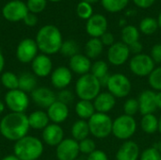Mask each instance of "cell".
I'll return each mask as SVG.
<instances>
[{"instance_id":"27","label":"cell","mask_w":161,"mask_h":160,"mask_svg":"<svg viewBox=\"0 0 161 160\" xmlns=\"http://www.w3.org/2000/svg\"><path fill=\"white\" fill-rule=\"evenodd\" d=\"M140 125H141V129L145 134H148V135L155 134L158 131V128H159L158 118L155 114L142 115Z\"/></svg>"},{"instance_id":"30","label":"cell","mask_w":161,"mask_h":160,"mask_svg":"<svg viewBox=\"0 0 161 160\" xmlns=\"http://www.w3.org/2000/svg\"><path fill=\"white\" fill-rule=\"evenodd\" d=\"M121 39L124 43L130 45L140 41V30L138 27L132 25H125L121 31Z\"/></svg>"},{"instance_id":"26","label":"cell","mask_w":161,"mask_h":160,"mask_svg":"<svg viewBox=\"0 0 161 160\" xmlns=\"http://www.w3.org/2000/svg\"><path fill=\"white\" fill-rule=\"evenodd\" d=\"M71 135L72 138L76 141H80L84 139L89 138L91 133H90L88 121L80 120V119L75 121L71 127Z\"/></svg>"},{"instance_id":"33","label":"cell","mask_w":161,"mask_h":160,"mask_svg":"<svg viewBox=\"0 0 161 160\" xmlns=\"http://www.w3.org/2000/svg\"><path fill=\"white\" fill-rule=\"evenodd\" d=\"M90 73L99 80V79L103 78L104 76L109 74L108 63L103 59H97L92 64Z\"/></svg>"},{"instance_id":"1","label":"cell","mask_w":161,"mask_h":160,"mask_svg":"<svg viewBox=\"0 0 161 160\" xmlns=\"http://www.w3.org/2000/svg\"><path fill=\"white\" fill-rule=\"evenodd\" d=\"M29 129L28 118L25 113L10 112L0 121V133L9 141L16 142L27 136Z\"/></svg>"},{"instance_id":"7","label":"cell","mask_w":161,"mask_h":160,"mask_svg":"<svg viewBox=\"0 0 161 160\" xmlns=\"http://www.w3.org/2000/svg\"><path fill=\"white\" fill-rule=\"evenodd\" d=\"M108 91L110 92L116 99L127 97L132 91V83L128 76L122 73L110 74L107 85Z\"/></svg>"},{"instance_id":"4","label":"cell","mask_w":161,"mask_h":160,"mask_svg":"<svg viewBox=\"0 0 161 160\" xmlns=\"http://www.w3.org/2000/svg\"><path fill=\"white\" fill-rule=\"evenodd\" d=\"M101 84L99 80L91 73L78 77L75 85V94L79 100L93 101L101 92Z\"/></svg>"},{"instance_id":"31","label":"cell","mask_w":161,"mask_h":160,"mask_svg":"<svg viewBox=\"0 0 161 160\" xmlns=\"http://www.w3.org/2000/svg\"><path fill=\"white\" fill-rule=\"evenodd\" d=\"M0 80H1L2 86L8 91L16 90L19 87V75H17L16 74L12 72L8 71L5 73H2L0 76Z\"/></svg>"},{"instance_id":"53","label":"cell","mask_w":161,"mask_h":160,"mask_svg":"<svg viewBox=\"0 0 161 160\" xmlns=\"http://www.w3.org/2000/svg\"><path fill=\"white\" fill-rule=\"evenodd\" d=\"M154 146H155V147H156V148H157V149H158V151L161 153V139L158 141V142H157V143H156V145H154Z\"/></svg>"},{"instance_id":"43","label":"cell","mask_w":161,"mask_h":160,"mask_svg":"<svg viewBox=\"0 0 161 160\" xmlns=\"http://www.w3.org/2000/svg\"><path fill=\"white\" fill-rule=\"evenodd\" d=\"M150 57L156 64L161 63V43H157L153 45L150 51Z\"/></svg>"},{"instance_id":"42","label":"cell","mask_w":161,"mask_h":160,"mask_svg":"<svg viewBox=\"0 0 161 160\" xmlns=\"http://www.w3.org/2000/svg\"><path fill=\"white\" fill-rule=\"evenodd\" d=\"M75 93L69 90V89H64V90H60L58 91V94H57V100L69 106L70 104H72L75 100Z\"/></svg>"},{"instance_id":"21","label":"cell","mask_w":161,"mask_h":160,"mask_svg":"<svg viewBox=\"0 0 161 160\" xmlns=\"http://www.w3.org/2000/svg\"><path fill=\"white\" fill-rule=\"evenodd\" d=\"M92 59H90L85 54H76L69 59V69L73 74H76L79 76L89 74L92 68Z\"/></svg>"},{"instance_id":"34","label":"cell","mask_w":161,"mask_h":160,"mask_svg":"<svg viewBox=\"0 0 161 160\" xmlns=\"http://www.w3.org/2000/svg\"><path fill=\"white\" fill-rule=\"evenodd\" d=\"M129 0H101L103 8L111 13L122 11L128 5Z\"/></svg>"},{"instance_id":"10","label":"cell","mask_w":161,"mask_h":160,"mask_svg":"<svg viewBox=\"0 0 161 160\" xmlns=\"http://www.w3.org/2000/svg\"><path fill=\"white\" fill-rule=\"evenodd\" d=\"M28 12L26 3L21 0H11L6 3L2 8L3 17L7 21L12 23L23 21Z\"/></svg>"},{"instance_id":"41","label":"cell","mask_w":161,"mask_h":160,"mask_svg":"<svg viewBox=\"0 0 161 160\" xmlns=\"http://www.w3.org/2000/svg\"><path fill=\"white\" fill-rule=\"evenodd\" d=\"M140 160H161V153L155 146L148 147L141 153Z\"/></svg>"},{"instance_id":"8","label":"cell","mask_w":161,"mask_h":160,"mask_svg":"<svg viewBox=\"0 0 161 160\" xmlns=\"http://www.w3.org/2000/svg\"><path fill=\"white\" fill-rule=\"evenodd\" d=\"M4 103L10 112L25 113L29 107L30 99L28 93L20 89L8 91L5 94Z\"/></svg>"},{"instance_id":"57","label":"cell","mask_w":161,"mask_h":160,"mask_svg":"<svg viewBox=\"0 0 161 160\" xmlns=\"http://www.w3.org/2000/svg\"><path fill=\"white\" fill-rule=\"evenodd\" d=\"M48 1H50V2H59L61 0H48Z\"/></svg>"},{"instance_id":"13","label":"cell","mask_w":161,"mask_h":160,"mask_svg":"<svg viewBox=\"0 0 161 160\" xmlns=\"http://www.w3.org/2000/svg\"><path fill=\"white\" fill-rule=\"evenodd\" d=\"M80 154L78 141L73 138L64 139L56 147V157L58 160H75Z\"/></svg>"},{"instance_id":"37","label":"cell","mask_w":161,"mask_h":160,"mask_svg":"<svg viewBox=\"0 0 161 160\" xmlns=\"http://www.w3.org/2000/svg\"><path fill=\"white\" fill-rule=\"evenodd\" d=\"M123 110H124V114L131 117H135L140 112V106H139L138 99L134 97L126 99L124 104Z\"/></svg>"},{"instance_id":"39","label":"cell","mask_w":161,"mask_h":160,"mask_svg":"<svg viewBox=\"0 0 161 160\" xmlns=\"http://www.w3.org/2000/svg\"><path fill=\"white\" fill-rule=\"evenodd\" d=\"M78 146H79L80 153L83 155H86V156L91 155L92 152H94L96 150V143L91 138H87V139H84V140L78 141Z\"/></svg>"},{"instance_id":"51","label":"cell","mask_w":161,"mask_h":160,"mask_svg":"<svg viewBox=\"0 0 161 160\" xmlns=\"http://www.w3.org/2000/svg\"><path fill=\"white\" fill-rule=\"evenodd\" d=\"M1 160H20L14 154L13 155H8V156H6L4 157Z\"/></svg>"},{"instance_id":"12","label":"cell","mask_w":161,"mask_h":160,"mask_svg":"<svg viewBox=\"0 0 161 160\" xmlns=\"http://www.w3.org/2000/svg\"><path fill=\"white\" fill-rule=\"evenodd\" d=\"M130 50L128 45L123 41H116L113 45L108 47V60L113 66H122L130 58Z\"/></svg>"},{"instance_id":"2","label":"cell","mask_w":161,"mask_h":160,"mask_svg":"<svg viewBox=\"0 0 161 160\" xmlns=\"http://www.w3.org/2000/svg\"><path fill=\"white\" fill-rule=\"evenodd\" d=\"M36 43L42 54L50 56L59 52L63 42L60 30L54 25H45L36 34Z\"/></svg>"},{"instance_id":"25","label":"cell","mask_w":161,"mask_h":160,"mask_svg":"<svg viewBox=\"0 0 161 160\" xmlns=\"http://www.w3.org/2000/svg\"><path fill=\"white\" fill-rule=\"evenodd\" d=\"M75 112L80 120L89 121L96 111L92 101L78 100L75 106Z\"/></svg>"},{"instance_id":"48","label":"cell","mask_w":161,"mask_h":160,"mask_svg":"<svg viewBox=\"0 0 161 160\" xmlns=\"http://www.w3.org/2000/svg\"><path fill=\"white\" fill-rule=\"evenodd\" d=\"M132 1L137 7L141 8H149L156 2V0H132Z\"/></svg>"},{"instance_id":"23","label":"cell","mask_w":161,"mask_h":160,"mask_svg":"<svg viewBox=\"0 0 161 160\" xmlns=\"http://www.w3.org/2000/svg\"><path fill=\"white\" fill-rule=\"evenodd\" d=\"M116 98L108 91H101L92 101L95 111L108 114L116 106Z\"/></svg>"},{"instance_id":"18","label":"cell","mask_w":161,"mask_h":160,"mask_svg":"<svg viewBox=\"0 0 161 160\" xmlns=\"http://www.w3.org/2000/svg\"><path fill=\"white\" fill-rule=\"evenodd\" d=\"M31 69L37 77H47L53 72V62L49 56L39 54L31 62Z\"/></svg>"},{"instance_id":"38","label":"cell","mask_w":161,"mask_h":160,"mask_svg":"<svg viewBox=\"0 0 161 160\" xmlns=\"http://www.w3.org/2000/svg\"><path fill=\"white\" fill-rule=\"evenodd\" d=\"M76 14L83 20H89L93 15V8L91 4L81 1L76 6Z\"/></svg>"},{"instance_id":"24","label":"cell","mask_w":161,"mask_h":160,"mask_svg":"<svg viewBox=\"0 0 161 160\" xmlns=\"http://www.w3.org/2000/svg\"><path fill=\"white\" fill-rule=\"evenodd\" d=\"M27 118L30 128L36 130H43L50 123L47 112L42 109H38L31 112L27 116Z\"/></svg>"},{"instance_id":"6","label":"cell","mask_w":161,"mask_h":160,"mask_svg":"<svg viewBox=\"0 0 161 160\" xmlns=\"http://www.w3.org/2000/svg\"><path fill=\"white\" fill-rule=\"evenodd\" d=\"M138 124L134 117L122 114L113 120L112 135L120 141H128L135 135Z\"/></svg>"},{"instance_id":"50","label":"cell","mask_w":161,"mask_h":160,"mask_svg":"<svg viewBox=\"0 0 161 160\" xmlns=\"http://www.w3.org/2000/svg\"><path fill=\"white\" fill-rule=\"evenodd\" d=\"M4 68H5V58H4L2 52L0 51V74H2Z\"/></svg>"},{"instance_id":"55","label":"cell","mask_w":161,"mask_h":160,"mask_svg":"<svg viewBox=\"0 0 161 160\" xmlns=\"http://www.w3.org/2000/svg\"><path fill=\"white\" fill-rule=\"evenodd\" d=\"M158 26L161 28V11L158 14Z\"/></svg>"},{"instance_id":"28","label":"cell","mask_w":161,"mask_h":160,"mask_svg":"<svg viewBox=\"0 0 161 160\" xmlns=\"http://www.w3.org/2000/svg\"><path fill=\"white\" fill-rule=\"evenodd\" d=\"M104 45L100 38H91L85 44V55L90 59L98 58L103 53Z\"/></svg>"},{"instance_id":"54","label":"cell","mask_w":161,"mask_h":160,"mask_svg":"<svg viewBox=\"0 0 161 160\" xmlns=\"http://www.w3.org/2000/svg\"><path fill=\"white\" fill-rule=\"evenodd\" d=\"M81 1H84V2H86V3H89V4L92 5V4H94V3L98 2L99 0H81Z\"/></svg>"},{"instance_id":"19","label":"cell","mask_w":161,"mask_h":160,"mask_svg":"<svg viewBox=\"0 0 161 160\" xmlns=\"http://www.w3.org/2000/svg\"><path fill=\"white\" fill-rule=\"evenodd\" d=\"M156 94L157 92L153 90H143L138 99L139 106H140V113L142 115L146 114H154L157 110V104H156Z\"/></svg>"},{"instance_id":"40","label":"cell","mask_w":161,"mask_h":160,"mask_svg":"<svg viewBox=\"0 0 161 160\" xmlns=\"http://www.w3.org/2000/svg\"><path fill=\"white\" fill-rule=\"evenodd\" d=\"M47 5V0H27L26 6L28 11L34 14H38L44 10Z\"/></svg>"},{"instance_id":"15","label":"cell","mask_w":161,"mask_h":160,"mask_svg":"<svg viewBox=\"0 0 161 160\" xmlns=\"http://www.w3.org/2000/svg\"><path fill=\"white\" fill-rule=\"evenodd\" d=\"M108 20L102 14H93L86 23V31L91 38H101L108 31Z\"/></svg>"},{"instance_id":"44","label":"cell","mask_w":161,"mask_h":160,"mask_svg":"<svg viewBox=\"0 0 161 160\" xmlns=\"http://www.w3.org/2000/svg\"><path fill=\"white\" fill-rule=\"evenodd\" d=\"M86 160H108V157L105 151L96 149L91 155L87 156Z\"/></svg>"},{"instance_id":"20","label":"cell","mask_w":161,"mask_h":160,"mask_svg":"<svg viewBox=\"0 0 161 160\" xmlns=\"http://www.w3.org/2000/svg\"><path fill=\"white\" fill-rule=\"evenodd\" d=\"M141 153L139 144L132 140H128L124 141L118 148L115 158L116 160H140Z\"/></svg>"},{"instance_id":"56","label":"cell","mask_w":161,"mask_h":160,"mask_svg":"<svg viewBox=\"0 0 161 160\" xmlns=\"http://www.w3.org/2000/svg\"><path fill=\"white\" fill-rule=\"evenodd\" d=\"M158 122H159V128H158V132L161 134V115H160V117L158 118Z\"/></svg>"},{"instance_id":"5","label":"cell","mask_w":161,"mask_h":160,"mask_svg":"<svg viewBox=\"0 0 161 160\" xmlns=\"http://www.w3.org/2000/svg\"><path fill=\"white\" fill-rule=\"evenodd\" d=\"M90 133L95 139L104 140L112 134L113 120L108 114L95 112L88 121Z\"/></svg>"},{"instance_id":"52","label":"cell","mask_w":161,"mask_h":160,"mask_svg":"<svg viewBox=\"0 0 161 160\" xmlns=\"http://www.w3.org/2000/svg\"><path fill=\"white\" fill-rule=\"evenodd\" d=\"M5 108H6V105H5V103H4V102H2V101L0 100V115L5 111Z\"/></svg>"},{"instance_id":"22","label":"cell","mask_w":161,"mask_h":160,"mask_svg":"<svg viewBox=\"0 0 161 160\" xmlns=\"http://www.w3.org/2000/svg\"><path fill=\"white\" fill-rule=\"evenodd\" d=\"M46 112L50 122L53 124H60L69 118L70 109L69 106L57 100L46 109Z\"/></svg>"},{"instance_id":"45","label":"cell","mask_w":161,"mask_h":160,"mask_svg":"<svg viewBox=\"0 0 161 160\" xmlns=\"http://www.w3.org/2000/svg\"><path fill=\"white\" fill-rule=\"evenodd\" d=\"M102 43L104 46H108L110 47L111 45H113L115 43V38L113 36V34L111 32H108L107 31L101 38H100Z\"/></svg>"},{"instance_id":"58","label":"cell","mask_w":161,"mask_h":160,"mask_svg":"<svg viewBox=\"0 0 161 160\" xmlns=\"http://www.w3.org/2000/svg\"><path fill=\"white\" fill-rule=\"evenodd\" d=\"M75 160H84V159H81V158H77V159H75Z\"/></svg>"},{"instance_id":"17","label":"cell","mask_w":161,"mask_h":160,"mask_svg":"<svg viewBox=\"0 0 161 160\" xmlns=\"http://www.w3.org/2000/svg\"><path fill=\"white\" fill-rule=\"evenodd\" d=\"M32 101L42 108H48L57 101V94L47 87H37L31 92Z\"/></svg>"},{"instance_id":"32","label":"cell","mask_w":161,"mask_h":160,"mask_svg":"<svg viewBox=\"0 0 161 160\" xmlns=\"http://www.w3.org/2000/svg\"><path fill=\"white\" fill-rule=\"evenodd\" d=\"M158 19H155L153 17H145L143 18L141 23H140V26H139V30L147 36L153 35L158 28Z\"/></svg>"},{"instance_id":"14","label":"cell","mask_w":161,"mask_h":160,"mask_svg":"<svg viewBox=\"0 0 161 160\" xmlns=\"http://www.w3.org/2000/svg\"><path fill=\"white\" fill-rule=\"evenodd\" d=\"M50 80L53 87L58 91L67 89L73 81V73L66 66H58L53 70L50 74Z\"/></svg>"},{"instance_id":"29","label":"cell","mask_w":161,"mask_h":160,"mask_svg":"<svg viewBox=\"0 0 161 160\" xmlns=\"http://www.w3.org/2000/svg\"><path fill=\"white\" fill-rule=\"evenodd\" d=\"M37 88V76L31 73H23L19 75V87L21 91L28 93Z\"/></svg>"},{"instance_id":"16","label":"cell","mask_w":161,"mask_h":160,"mask_svg":"<svg viewBox=\"0 0 161 160\" xmlns=\"http://www.w3.org/2000/svg\"><path fill=\"white\" fill-rule=\"evenodd\" d=\"M42 142L51 147H57L64 140V131L60 124H49L42 133Z\"/></svg>"},{"instance_id":"3","label":"cell","mask_w":161,"mask_h":160,"mask_svg":"<svg viewBox=\"0 0 161 160\" xmlns=\"http://www.w3.org/2000/svg\"><path fill=\"white\" fill-rule=\"evenodd\" d=\"M43 150L42 141L30 135L17 141L13 146V153L20 160H38L43 154Z\"/></svg>"},{"instance_id":"11","label":"cell","mask_w":161,"mask_h":160,"mask_svg":"<svg viewBox=\"0 0 161 160\" xmlns=\"http://www.w3.org/2000/svg\"><path fill=\"white\" fill-rule=\"evenodd\" d=\"M39 48L36 41L33 39H24L22 40L16 48V58L24 64L31 63L33 59L39 55Z\"/></svg>"},{"instance_id":"9","label":"cell","mask_w":161,"mask_h":160,"mask_svg":"<svg viewBox=\"0 0 161 160\" xmlns=\"http://www.w3.org/2000/svg\"><path fill=\"white\" fill-rule=\"evenodd\" d=\"M156 68V63L147 54L134 55L129 59V69L130 72L139 77H148L149 74Z\"/></svg>"},{"instance_id":"46","label":"cell","mask_w":161,"mask_h":160,"mask_svg":"<svg viewBox=\"0 0 161 160\" xmlns=\"http://www.w3.org/2000/svg\"><path fill=\"white\" fill-rule=\"evenodd\" d=\"M24 23L25 25L29 26V27H32V26H35L38 23V17L36 14L34 13H31V12H28L25 17L24 18Z\"/></svg>"},{"instance_id":"49","label":"cell","mask_w":161,"mask_h":160,"mask_svg":"<svg viewBox=\"0 0 161 160\" xmlns=\"http://www.w3.org/2000/svg\"><path fill=\"white\" fill-rule=\"evenodd\" d=\"M156 104H157L158 109L161 110V91L157 92V94H156Z\"/></svg>"},{"instance_id":"47","label":"cell","mask_w":161,"mask_h":160,"mask_svg":"<svg viewBox=\"0 0 161 160\" xmlns=\"http://www.w3.org/2000/svg\"><path fill=\"white\" fill-rule=\"evenodd\" d=\"M128 47H129L130 53L133 54V56L134 55H139V54H142V53L143 45H142V43L140 41H136V42L128 45Z\"/></svg>"},{"instance_id":"36","label":"cell","mask_w":161,"mask_h":160,"mask_svg":"<svg viewBox=\"0 0 161 160\" xmlns=\"http://www.w3.org/2000/svg\"><path fill=\"white\" fill-rule=\"evenodd\" d=\"M148 83L151 90L156 92L161 91V66L156 67L148 76Z\"/></svg>"},{"instance_id":"35","label":"cell","mask_w":161,"mask_h":160,"mask_svg":"<svg viewBox=\"0 0 161 160\" xmlns=\"http://www.w3.org/2000/svg\"><path fill=\"white\" fill-rule=\"evenodd\" d=\"M79 51V45L75 40H67L63 41L62 45L60 47L59 52L61 53L62 56L67 57V58H72L75 55L78 54Z\"/></svg>"}]
</instances>
